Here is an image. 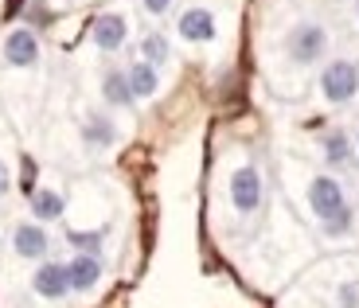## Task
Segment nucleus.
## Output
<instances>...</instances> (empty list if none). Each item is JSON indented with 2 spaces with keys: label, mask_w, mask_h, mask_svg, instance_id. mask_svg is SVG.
Wrapping results in <instances>:
<instances>
[{
  "label": "nucleus",
  "mask_w": 359,
  "mask_h": 308,
  "mask_svg": "<svg viewBox=\"0 0 359 308\" xmlns=\"http://www.w3.org/2000/svg\"><path fill=\"white\" fill-rule=\"evenodd\" d=\"M328 27L320 20H297L293 27L285 31V55L293 66H316L324 63V55H328Z\"/></svg>",
  "instance_id": "obj_1"
},
{
  "label": "nucleus",
  "mask_w": 359,
  "mask_h": 308,
  "mask_svg": "<svg viewBox=\"0 0 359 308\" xmlns=\"http://www.w3.org/2000/svg\"><path fill=\"white\" fill-rule=\"evenodd\" d=\"M320 98L328 106H351L359 94V66L351 59H328L320 66Z\"/></svg>",
  "instance_id": "obj_2"
},
{
  "label": "nucleus",
  "mask_w": 359,
  "mask_h": 308,
  "mask_svg": "<svg viewBox=\"0 0 359 308\" xmlns=\"http://www.w3.org/2000/svg\"><path fill=\"white\" fill-rule=\"evenodd\" d=\"M262 203H266V180H262L258 164L246 160L231 172V207L238 215H258Z\"/></svg>",
  "instance_id": "obj_3"
},
{
  "label": "nucleus",
  "mask_w": 359,
  "mask_h": 308,
  "mask_svg": "<svg viewBox=\"0 0 359 308\" xmlns=\"http://www.w3.org/2000/svg\"><path fill=\"white\" fill-rule=\"evenodd\" d=\"M344 207H351L348 203V191H344V180L332 172H320L309 180V211H313L316 223H328V218H336Z\"/></svg>",
  "instance_id": "obj_4"
},
{
  "label": "nucleus",
  "mask_w": 359,
  "mask_h": 308,
  "mask_svg": "<svg viewBox=\"0 0 359 308\" xmlns=\"http://www.w3.org/2000/svg\"><path fill=\"white\" fill-rule=\"evenodd\" d=\"M12 254L20 258V262H47L51 258V234H47L43 223H36V218H24V223H16L12 227Z\"/></svg>",
  "instance_id": "obj_5"
},
{
  "label": "nucleus",
  "mask_w": 359,
  "mask_h": 308,
  "mask_svg": "<svg viewBox=\"0 0 359 308\" xmlns=\"http://www.w3.org/2000/svg\"><path fill=\"white\" fill-rule=\"evenodd\" d=\"M0 59L4 66H16V71H32L39 63V36L36 27H12L8 36L0 39Z\"/></svg>",
  "instance_id": "obj_6"
},
{
  "label": "nucleus",
  "mask_w": 359,
  "mask_h": 308,
  "mask_svg": "<svg viewBox=\"0 0 359 308\" xmlns=\"http://www.w3.org/2000/svg\"><path fill=\"white\" fill-rule=\"evenodd\" d=\"M176 36L184 39V43H215L219 36V20L215 12L207 8V4H188V8L176 16Z\"/></svg>",
  "instance_id": "obj_7"
},
{
  "label": "nucleus",
  "mask_w": 359,
  "mask_h": 308,
  "mask_svg": "<svg viewBox=\"0 0 359 308\" xmlns=\"http://www.w3.org/2000/svg\"><path fill=\"white\" fill-rule=\"evenodd\" d=\"M90 43L98 47L102 55H114L129 43V20L121 12H98L90 24Z\"/></svg>",
  "instance_id": "obj_8"
},
{
  "label": "nucleus",
  "mask_w": 359,
  "mask_h": 308,
  "mask_svg": "<svg viewBox=\"0 0 359 308\" xmlns=\"http://www.w3.org/2000/svg\"><path fill=\"white\" fill-rule=\"evenodd\" d=\"M32 293H36L39 300H67V297H71L67 262H55V258L39 262L36 270H32Z\"/></svg>",
  "instance_id": "obj_9"
},
{
  "label": "nucleus",
  "mask_w": 359,
  "mask_h": 308,
  "mask_svg": "<svg viewBox=\"0 0 359 308\" xmlns=\"http://www.w3.org/2000/svg\"><path fill=\"white\" fill-rule=\"evenodd\" d=\"M79 136H82V145H86L90 153H109V148L121 141V129H117V121L109 118V113L94 109V113H86V118H82Z\"/></svg>",
  "instance_id": "obj_10"
},
{
  "label": "nucleus",
  "mask_w": 359,
  "mask_h": 308,
  "mask_svg": "<svg viewBox=\"0 0 359 308\" xmlns=\"http://www.w3.org/2000/svg\"><path fill=\"white\" fill-rule=\"evenodd\" d=\"M320 156H324V164L332 168V172H351L359 164V156H355V141L348 136V129H328V133L320 136Z\"/></svg>",
  "instance_id": "obj_11"
},
{
  "label": "nucleus",
  "mask_w": 359,
  "mask_h": 308,
  "mask_svg": "<svg viewBox=\"0 0 359 308\" xmlns=\"http://www.w3.org/2000/svg\"><path fill=\"white\" fill-rule=\"evenodd\" d=\"M102 273H106L102 254H71L67 258V281H71V293H79V297L98 289Z\"/></svg>",
  "instance_id": "obj_12"
},
{
  "label": "nucleus",
  "mask_w": 359,
  "mask_h": 308,
  "mask_svg": "<svg viewBox=\"0 0 359 308\" xmlns=\"http://www.w3.org/2000/svg\"><path fill=\"white\" fill-rule=\"evenodd\" d=\"M27 211H32V218L36 223H59V218L67 215V195L59 188H36L32 195H27Z\"/></svg>",
  "instance_id": "obj_13"
},
{
  "label": "nucleus",
  "mask_w": 359,
  "mask_h": 308,
  "mask_svg": "<svg viewBox=\"0 0 359 308\" xmlns=\"http://www.w3.org/2000/svg\"><path fill=\"white\" fill-rule=\"evenodd\" d=\"M102 102H106L109 109H129L133 106V90H129V74L126 66H106L102 71Z\"/></svg>",
  "instance_id": "obj_14"
},
{
  "label": "nucleus",
  "mask_w": 359,
  "mask_h": 308,
  "mask_svg": "<svg viewBox=\"0 0 359 308\" xmlns=\"http://www.w3.org/2000/svg\"><path fill=\"white\" fill-rule=\"evenodd\" d=\"M129 74V90H133V102H149L161 94V66L144 63V59H133V63L126 66Z\"/></svg>",
  "instance_id": "obj_15"
},
{
  "label": "nucleus",
  "mask_w": 359,
  "mask_h": 308,
  "mask_svg": "<svg viewBox=\"0 0 359 308\" xmlns=\"http://www.w3.org/2000/svg\"><path fill=\"white\" fill-rule=\"evenodd\" d=\"M141 59L153 66H168L172 63V43L164 31H144L141 36Z\"/></svg>",
  "instance_id": "obj_16"
},
{
  "label": "nucleus",
  "mask_w": 359,
  "mask_h": 308,
  "mask_svg": "<svg viewBox=\"0 0 359 308\" xmlns=\"http://www.w3.org/2000/svg\"><path fill=\"white\" fill-rule=\"evenodd\" d=\"M67 242L74 246V254H102L106 230H67Z\"/></svg>",
  "instance_id": "obj_17"
},
{
  "label": "nucleus",
  "mask_w": 359,
  "mask_h": 308,
  "mask_svg": "<svg viewBox=\"0 0 359 308\" xmlns=\"http://www.w3.org/2000/svg\"><path fill=\"white\" fill-rule=\"evenodd\" d=\"M351 227H355V207H344L336 218L320 223V234H324V238H332V242H336V238H348V234H351Z\"/></svg>",
  "instance_id": "obj_18"
},
{
  "label": "nucleus",
  "mask_w": 359,
  "mask_h": 308,
  "mask_svg": "<svg viewBox=\"0 0 359 308\" xmlns=\"http://www.w3.org/2000/svg\"><path fill=\"white\" fill-rule=\"evenodd\" d=\"M336 308H359V277L336 285Z\"/></svg>",
  "instance_id": "obj_19"
},
{
  "label": "nucleus",
  "mask_w": 359,
  "mask_h": 308,
  "mask_svg": "<svg viewBox=\"0 0 359 308\" xmlns=\"http://www.w3.org/2000/svg\"><path fill=\"white\" fill-rule=\"evenodd\" d=\"M172 4H176V0H141V12L144 16H153V20H161V16L172 12Z\"/></svg>",
  "instance_id": "obj_20"
},
{
  "label": "nucleus",
  "mask_w": 359,
  "mask_h": 308,
  "mask_svg": "<svg viewBox=\"0 0 359 308\" xmlns=\"http://www.w3.org/2000/svg\"><path fill=\"white\" fill-rule=\"evenodd\" d=\"M8 191H12V164L0 156V200H4Z\"/></svg>",
  "instance_id": "obj_21"
},
{
  "label": "nucleus",
  "mask_w": 359,
  "mask_h": 308,
  "mask_svg": "<svg viewBox=\"0 0 359 308\" xmlns=\"http://www.w3.org/2000/svg\"><path fill=\"white\" fill-rule=\"evenodd\" d=\"M355 156H359V129H355Z\"/></svg>",
  "instance_id": "obj_22"
},
{
  "label": "nucleus",
  "mask_w": 359,
  "mask_h": 308,
  "mask_svg": "<svg viewBox=\"0 0 359 308\" xmlns=\"http://www.w3.org/2000/svg\"><path fill=\"white\" fill-rule=\"evenodd\" d=\"M355 24H359V0H355Z\"/></svg>",
  "instance_id": "obj_23"
}]
</instances>
